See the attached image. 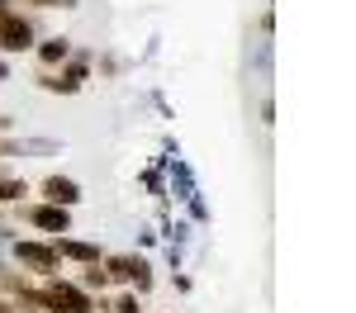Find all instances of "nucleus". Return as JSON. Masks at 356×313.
Listing matches in <instances>:
<instances>
[{
  "label": "nucleus",
  "instance_id": "obj_1",
  "mask_svg": "<svg viewBox=\"0 0 356 313\" xmlns=\"http://www.w3.org/2000/svg\"><path fill=\"white\" fill-rule=\"evenodd\" d=\"M38 294H43V304H48V313H95V299L86 294L81 285H72V280H57V276H48V280L38 285Z\"/></svg>",
  "mask_w": 356,
  "mask_h": 313
},
{
  "label": "nucleus",
  "instance_id": "obj_2",
  "mask_svg": "<svg viewBox=\"0 0 356 313\" xmlns=\"http://www.w3.org/2000/svg\"><path fill=\"white\" fill-rule=\"evenodd\" d=\"M15 261L24 266V271H33V276H57V252H53V242H33V237H24V242H15Z\"/></svg>",
  "mask_w": 356,
  "mask_h": 313
},
{
  "label": "nucleus",
  "instance_id": "obj_3",
  "mask_svg": "<svg viewBox=\"0 0 356 313\" xmlns=\"http://www.w3.org/2000/svg\"><path fill=\"white\" fill-rule=\"evenodd\" d=\"M100 266H105L110 280H124V285H134V289H147L152 285V271H147L143 256H105Z\"/></svg>",
  "mask_w": 356,
  "mask_h": 313
},
{
  "label": "nucleus",
  "instance_id": "obj_4",
  "mask_svg": "<svg viewBox=\"0 0 356 313\" xmlns=\"http://www.w3.org/2000/svg\"><path fill=\"white\" fill-rule=\"evenodd\" d=\"M29 48H33V24L19 10L0 15V53H29Z\"/></svg>",
  "mask_w": 356,
  "mask_h": 313
},
{
  "label": "nucleus",
  "instance_id": "obj_5",
  "mask_svg": "<svg viewBox=\"0 0 356 313\" xmlns=\"http://www.w3.org/2000/svg\"><path fill=\"white\" fill-rule=\"evenodd\" d=\"M24 223L43 228V232H72V209H57V204H24Z\"/></svg>",
  "mask_w": 356,
  "mask_h": 313
},
{
  "label": "nucleus",
  "instance_id": "obj_6",
  "mask_svg": "<svg viewBox=\"0 0 356 313\" xmlns=\"http://www.w3.org/2000/svg\"><path fill=\"white\" fill-rule=\"evenodd\" d=\"M53 252H57V261H76V266H95V261H105L95 242L67 237V232H57V237H53Z\"/></svg>",
  "mask_w": 356,
  "mask_h": 313
},
{
  "label": "nucleus",
  "instance_id": "obj_7",
  "mask_svg": "<svg viewBox=\"0 0 356 313\" xmlns=\"http://www.w3.org/2000/svg\"><path fill=\"white\" fill-rule=\"evenodd\" d=\"M43 204L76 209V204H81V185H76L72 176H48V180H43Z\"/></svg>",
  "mask_w": 356,
  "mask_h": 313
},
{
  "label": "nucleus",
  "instance_id": "obj_8",
  "mask_svg": "<svg viewBox=\"0 0 356 313\" xmlns=\"http://www.w3.org/2000/svg\"><path fill=\"white\" fill-rule=\"evenodd\" d=\"M33 48H38V62H43V67H62V62L72 57V43H67V38H43V43H33Z\"/></svg>",
  "mask_w": 356,
  "mask_h": 313
},
{
  "label": "nucleus",
  "instance_id": "obj_9",
  "mask_svg": "<svg viewBox=\"0 0 356 313\" xmlns=\"http://www.w3.org/2000/svg\"><path fill=\"white\" fill-rule=\"evenodd\" d=\"M81 289H86V294H95V289L105 294V289H110V276H105V266H100V261L81 271Z\"/></svg>",
  "mask_w": 356,
  "mask_h": 313
},
{
  "label": "nucleus",
  "instance_id": "obj_10",
  "mask_svg": "<svg viewBox=\"0 0 356 313\" xmlns=\"http://www.w3.org/2000/svg\"><path fill=\"white\" fill-rule=\"evenodd\" d=\"M24 195V180H0V204H15Z\"/></svg>",
  "mask_w": 356,
  "mask_h": 313
},
{
  "label": "nucleus",
  "instance_id": "obj_11",
  "mask_svg": "<svg viewBox=\"0 0 356 313\" xmlns=\"http://www.w3.org/2000/svg\"><path fill=\"white\" fill-rule=\"evenodd\" d=\"M110 309H114V313H138V299H134V294H124L119 304H110Z\"/></svg>",
  "mask_w": 356,
  "mask_h": 313
},
{
  "label": "nucleus",
  "instance_id": "obj_12",
  "mask_svg": "<svg viewBox=\"0 0 356 313\" xmlns=\"http://www.w3.org/2000/svg\"><path fill=\"white\" fill-rule=\"evenodd\" d=\"M33 5H43V10H57V5H62V10H72L76 0H33Z\"/></svg>",
  "mask_w": 356,
  "mask_h": 313
},
{
  "label": "nucleus",
  "instance_id": "obj_13",
  "mask_svg": "<svg viewBox=\"0 0 356 313\" xmlns=\"http://www.w3.org/2000/svg\"><path fill=\"white\" fill-rule=\"evenodd\" d=\"M0 313H19V309H15V304H10V299H0Z\"/></svg>",
  "mask_w": 356,
  "mask_h": 313
},
{
  "label": "nucleus",
  "instance_id": "obj_14",
  "mask_svg": "<svg viewBox=\"0 0 356 313\" xmlns=\"http://www.w3.org/2000/svg\"><path fill=\"white\" fill-rule=\"evenodd\" d=\"M0 15H10V0H0Z\"/></svg>",
  "mask_w": 356,
  "mask_h": 313
}]
</instances>
